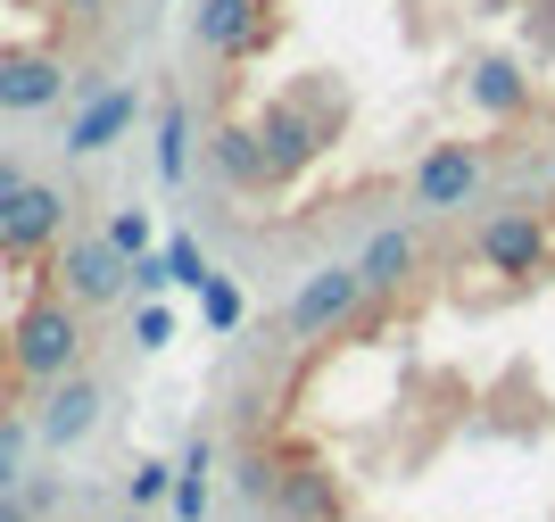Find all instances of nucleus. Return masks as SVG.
Listing matches in <instances>:
<instances>
[{
    "label": "nucleus",
    "mask_w": 555,
    "mask_h": 522,
    "mask_svg": "<svg viewBox=\"0 0 555 522\" xmlns=\"http://www.w3.org/2000/svg\"><path fill=\"white\" fill-rule=\"evenodd\" d=\"M266 448H274V498H266V514L274 522H348V489H340V473H332L324 456L282 448V440H266Z\"/></svg>",
    "instance_id": "nucleus-6"
},
{
    "label": "nucleus",
    "mask_w": 555,
    "mask_h": 522,
    "mask_svg": "<svg viewBox=\"0 0 555 522\" xmlns=\"http://www.w3.org/2000/svg\"><path fill=\"white\" fill-rule=\"evenodd\" d=\"M357 273H365V291H373V298L415 291V273H423V232H415V225H382V232H365Z\"/></svg>",
    "instance_id": "nucleus-7"
},
{
    "label": "nucleus",
    "mask_w": 555,
    "mask_h": 522,
    "mask_svg": "<svg viewBox=\"0 0 555 522\" xmlns=\"http://www.w3.org/2000/svg\"><path fill=\"white\" fill-rule=\"evenodd\" d=\"M116 25V0H0V125L50 109H83L100 91H116V75L83 50Z\"/></svg>",
    "instance_id": "nucleus-2"
},
{
    "label": "nucleus",
    "mask_w": 555,
    "mask_h": 522,
    "mask_svg": "<svg viewBox=\"0 0 555 522\" xmlns=\"http://www.w3.org/2000/svg\"><path fill=\"white\" fill-rule=\"evenodd\" d=\"M481 182H489L481 141H431L415 158V175H406V207L415 216H464V207L481 200Z\"/></svg>",
    "instance_id": "nucleus-4"
},
{
    "label": "nucleus",
    "mask_w": 555,
    "mask_h": 522,
    "mask_svg": "<svg viewBox=\"0 0 555 522\" xmlns=\"http://www.w3.org/2000/svg\"><path fill=\"white\" fill-rule=\"evenodd\" d=\"M547 257H555V232H547V216H539L531 200L489 207L481 225H473V266L506 273V282H531V273L547 266Z\"/></svg>",
    "instance_id": "nucleus-5"
},
{
    "label": "nucleus",
    "mask_w": 555,
    "mask_h": 522,
    "mask_svg": "<svg viewBox=\"0 0 555 522\" xmlns=\"http://www.w3.org/2000/svg\"><path fill=\"white\" fill-rule=\"evenodd\" d=\"M464 91H473V109H481V116H498V125H514V116H531V75L514 67V59H481Z\"/></svg>",
    "instance_id": "nucleus-8"
},
{
    "label": "nucleus",
    "mask_w": 555,
    "mask_h": 522,
    "mask_svg": "<svg viewBox=\"0 0 555 522\" xmlns=\"http://www.w3.org/2000/svg\"><path fill=\"white\" fill-rule=\"evenodd\" d=\"M547 182H555V166H547Z\"/></svg>",
    "instance_id": "nucleus-11"
},
{
    "label": "nucleus",
    "mask_w": 555,
    "mask_h": 522,
    "mask_svg": "<svg viewBox=\"0 0 555 522\" xmlns=\"http://www.w3.org/2000/svg\"><path fill=\"white\" fill-rule=\"evenodd\" d=\"M208 323H216V332L241 323V291H232V282H208Z\"/></svg>",
    "instance_id": "nucleus-9"
},
{
    "label": "nucleus",
    "mask_w": 555,
    "mask_h": 522,
    "mask_svg": "<svg viewBox=\"0 0 555 522\" xmlns=\"http://www.w3.org/2000/svg\"><path fill=\"white\" fill-rule=\"evenodd\" d=\"M365 307H373V291H365V273H357V257H332V266H315L299 291L282 298L274 341L315 348V341H332V332H348V323L365 316Z\"/></svg>",
    "instance_id": "nucleus-3"
},
{
    "label": "nucleus",
    "mask_w": 555,
    "mask_h": 522,
    "mask_svg": "<svg viewBox=\"0 0 555 522\" xmlns=\"http://www.w3.org/2000/svg\"><path fill=\"white\" fill-rule=\"evenodd\" d=\"M166 498V464H141L133 473V506H158Z\"/></svg>",
    "instance_id": "nucleus-10"
},
{
    "label": "nucleus",
    "mask_w": 555,
    "mask_h": 522,
    "mask_svg": "<svg viewBox=\"0 0 555 522\" xmlns=\"http://www.w3.org/2000/svg\"><path fill=\"white\" fill-rule=\"evenodd\" d=\"M75 191L0 150V489L50 448V415L92 373L100 307L75 282Z\"/></svg>",
    "instance_id": "nucleus-1"
}]
</instances>
